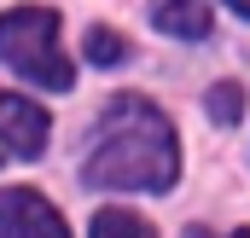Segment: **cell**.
Wrapping results in <instances>:
<instances>
[{
  "label": "cell",
  "instance_id": "obj_10",
  "mask_svg": "<svg viewBox=\"0 0 250 238\" xmlns=\"http://www.w3.org/2000/svg\"><path fill=\"white\" fill-rule=\"evenodd\" d=\"M187 238H209V233H204V227H187Z\"/></svg>",
  "mask_w": 250,
  "mask_h": 238
},
{
  "label": "cell",
  "instance_id": "obj_3",
  "mask_svg": "<svg viewBox=\"0 0 250 238\" xmlns=\"http://www.w3.org/2000/svg\"><path fill=\"white\" fill-rule=\"evenodd\" d=\"M0 238H70V227L41 192L6 186L0 192Z\"/></svg>",
  "mask_w": 250,
  "mask_h": 238
},
{
  "label": "cell",
  "instance_id": "obj_5",
  "mask_svg": "<svg viewBox=\"0 0 250 238\" xmlns=\"http://www.w3.org/2000/svg\"><path fill=\"white\" fill-rule=\"evenodd\" d=\"M157 29L163 35H187V41H204L209 35V6L204 0H157Z\"/></svg>",
  "mask_w": 250,
  "mask_h": 238
},
{
  "label": "cell",
  "instance_id": "obj_8",
  "mask_svg": "<svg viewBox=\"0 0 250 238\" xmlns=\"http://www.w3.org/2000/svg\"><path fill=\"white\" fill-rule=\"evenodd\" d=\"M128 47H123V35H111V29H87V59L93 64H117Z\"/></svg>",
  "mask_w": 250,
  "mask_h": 238
},
{
  "label": "cell",
  "instance_id": "obj_9",
  "mask_svg": "<svg viewBox=\"0 0 250 238\" xmlns=\"http://www.w3.org/2000/svg\"><path fill=\"white\" fill-rule=\"evenodd\" d=\"M227 6H233V12H245V18H250V0H227Z\"/></svg>",
  "mask_w": 250,
  "mask_h": 238
},
{
  "label": "cell",
  "instance_id": "obj_1",
  "mask_svg": "<svg viewBox=\"0 0 250 238\" xmlns=\"http://www.w3.org/2000/svg\"><path fill=\"white\" fill-rule=\"evenodd\" d=\"M175 175H181L175 122L140 93L111 99L105 117L93 122L82 180L87 186H111V192H169Z\"/></svg>",
  "mask_w": 250,
  "mask_h": 238
},
{
  "label": "cell",
  "instance_id": "obj_6",
  "mask_svg": "<svg viewBox=\"0 0 250 238\" xmlns=\"http://www.w3.org/2000/svg\"><path fill=\"white\" fill-rule=\"evenodd\" d=\"M93 238H151V227L128 209H99L93 215Z\"/></svg>",
  "mask_w": 250,
  "mask_h": 238
},
{
  "label": "cell",
  "instance_id": "obj_2",
  "mask_svg": "<svg viewBox=\"0 0 250 238\" xmlns=\"http://www.w3.org/2000/svg\"><path fill=\"white\" fill-rule=\"evenodd\" d=\"M0 59L12 64L18 76L53 87V93H70V87H76V70H70L64 53H59V18L41 12V6H12V12H0Z\"/></svg>",
  "mask_w": 250,
  "mask_h": 238
},
{
  "label": "cell",
  "instance_id": "obj_7",
  "mask_svg": "<svg viewBox=\"0 0 250 238\" xmlns=\"http://www.w3.org/2000/svg\"><path fill=\"white\" fill-rule=\"evenodd\" d=\"M204 105H209L215 122H239V111H245V87H239V81H215Z\"/></svg>",
  "mask_w": 250,
  "mask_h": 238
},
{
  "label": "cell",
  "instance_id": "obj_11",
  "mask_svg": "<svg viewBox=\"0 0 250 238\" xmlns=\"http://www.w3.org/2000/svg\"><path fill=\"white\" fill-rule=\"evenodd\" d=\"M233 238H250V233H233Z\"/></svg>",
  "mask_w": 250,
  "mask_h": 238
},
{
  "label": "cell",
  "instance_id": "obj_4",
  "mask_svg": "<svg viewBox=\"0 0 250 238\" xmlns=\"http://www.w3.org/2000/svg\"><path fill=\"white\" fill-rule=\"evenodd\" d=\"M0 145H12L18 157H41V145H47V111L29 105L23 93H0Z\"/></svg>",
  "mask_w": 250,
  "mask_h": 238
}]
</instances>
